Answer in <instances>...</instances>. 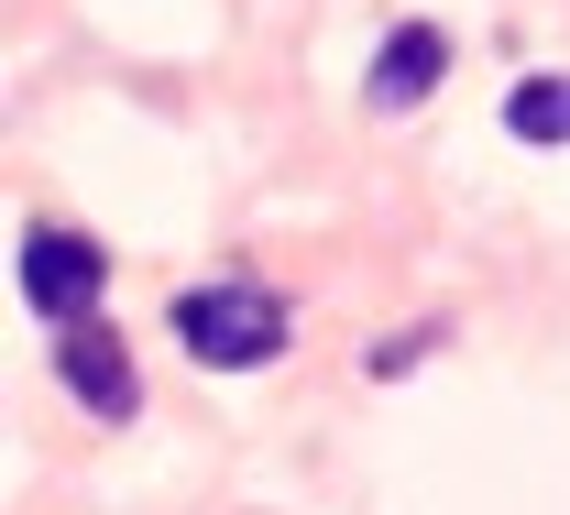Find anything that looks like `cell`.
I'll list each match as a JSON object with an SVG mask.
<instances>
[{"instance_id": "3957f363", "label": "cell", "mask_w": 570, "mask_h": 515, "mask_svg": "<svg viewBox=\"0 0 570 515\" xmlns=\"http://www.w3.org/2000/svg\"><path fill=\"white\" fill-rule=\"evenodd\" d=\"M56 373H67V395L88 406V417H142V373H132V351L99 329V318H77V329H56Z\"/></svg>"}, {"instance_id": "7a4b0ae2", "label": "cell", "mask_w": 570, "mask_h": 515, "mask_svg": "<svg viewBox=\"0 0 570 515\" xmlns=\"http://www.w3.org/2000/svg\"><path fill=\"white\" fill-rule=\"evenodd\" d=\"M11 275H22V307H33V318L77 329V318H88V296L110 286V252H99V241H77V230H22Z\"/></svg>"}, {"instance_id": "6da1fadb", "label": "cell", "mask_w": 570, "mask_h": 515, "mask_svg": "<svg viewBox=\"0 0 570 515\" xmlns=\"http://www.w3.org/2000/svg\"><path fill=\"white\" fill-rule=\"evenodd\" d=\"M176 340H187V363H209V373H264V363H285L296 318L264 286H187L176 296Z\"/></svg>"}, {"instance_id": "5b68a950", "label": "cell", "mask_w": 570, "mask_h": 515, "mask_svg": "<svg viewBox=\"0 0 570 515\" xmlns=\"http://www.w3.org/2000/svg\"><path fill=\"white\" fill-rule=\"evenodd\" d=\"M504 132L515 143H570V77H515L504 88Z\"/></svg>"}, {"instance_id": "277c9868", "label": "cell", "mask_w": 570, "mask_h": 515, "mask_svg": "<svg viewBox=\"0 0 570 515\" xmlns=\"http://www.w3.org/2000/svg\"><path fill=\"white\" fill-rule=\"evenodd\" d=\"M439 67H450V33L439 22H395L384 56H373V110H417L428 88H439Z\"/></svg>"}]
</instances>
